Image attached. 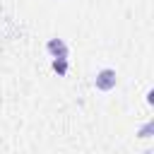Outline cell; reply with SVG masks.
<instances>
[{"instance_id":"1","label":"cell","mask_w":154,"mask_h":154,"mask_svg":"<svg viewBox=\"0 0 154 154\" xmlns=\"http://www.w3.org/2000/svg\"><path fill=\"white\" fill-rule=\"evenodd\" d=\"M116 84H118V75L113 67H101L94 75V87L99 91H111V89H116Z\"/></svg>"},{"instance_id":"2","label":"cell","mask_w":154,"mask_h":154,"mask_svg":"<svg viewBox=\"0 0 154 154\" xmlns=\"http://www.w3.org/2000/svg\"><path fill=\"white\" fill-rule=\"evenodd\" d=\"M46 53H48L51 58H67V55H70V48H67V43H65L63 38L53 36V38L46 41Z\"/></svg>"},{"instance_id":"3","label":"cell","mask_w":154,"mask_h":154,"mask_svg":"<svg viewBox=\"0 0 154 154\" xmlns=\"http://www.w3.org/2000/svg\"><path fill=\"white\" fill-rule=\"evenodd\" d=\"M51 67H53V72L58 77H65L67 70H70V63H67V58H53L51 60Z\"/></svg>"},{"instance_id":"4","label":"cell","mask_w":154,"mask_h":154,"mask_svg":"<svg viewBox=\"0 0 154 154\" xmlns=\"http://www.w3.org/2000/svg\"><path fill=\"white\" fill-rule=\"evenodd\" d=\"M137 135L142 137V140H149L152 135H154V120H149V123H144L140 130H137Z\"/></svg>"},{"instance_id":"5","label":"cell","mask_w":154,"mask_h":154,"mask_svg":"<svg viewBox=\"0 0 154 154\" xmlns=\"http://www.w3.org/2000/svg\"><path fill=\"white\" fill-rule=\"evenodd\" d=\"M147 103H149V106L154 103V89H149V91H147Z\"/></svg>"}]
</instances>
